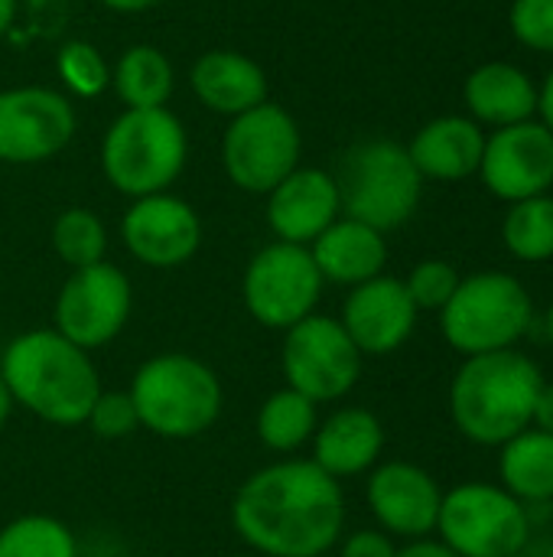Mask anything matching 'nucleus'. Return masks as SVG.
Segmentation results:
<instances>
[{"mask_svg":"<svg viewBox=\"0 0 553 557\" xmlns=\"http://www.w3.org/2000/svg\"><path fill=\"white\" fill-rule=\"evenodd\" d=\"M231 529L264 557H323L342 542V483L313 460H280L251 473L231 499Z\"/></svg>","mask_w":553,"mask_h":557,"instance_id":"f257e3e1","label":"nucleus"},{"mask_svg":"<svg viewBox=\"0 0 553 557\" xmlns=\"http://www.w3.org/2000/svg\"><path fill=\"white\" fill-rule=\"evenodd\" d=\"M0 379L13 405L52 428L85 424L95 398L101 395V375L91 352L78 349L55 330L13 336L0 356Z\"/></svg>","mask_w":553,"mask_h":557,"instance_id":"f03ea898","label":"nucleus"},{"mask_svg":"<svg viewBox=\"0 0 553 557\" xmlns=\"http://www.w3.org/2000/svg\"><path fill=\"white\" fill-rule=\"evenodd\" d=\"M544 375L518 349L469 356L450 382V418L479 447H502L531 428Z\"/></svg>","mask_w":553,"mask_h":557,"instance_id":"7ed1b4c3","label":"nucleus"},{"mask_svg":"<svg viewBox=\"0 0 553 557\" xmlns=\"http://www.w3.org/2000/svg\"><path fill=\"white\" fill-rule=\"evenodd\" d=\"M130 401L140 428L163 441H192L215 428L225 392L212 366L186 352H160L147 359L130 382Z\"/></svg>","mask_w":553,"mask_h":557,"instance_id":"20e7f679","label":"nucleus"},{"mask_svg":"<svg viewBox=\"0 0 553 557\" xmlns=\"http://www.w3.org/2000/svg\"><path fill=\"white\" fill-rule=\"evenodd\" d=\"M189 160V137L169 108H124L101 140V173L127 199L169 193Z\"/></svg>","mask_w":553,"mask_h":557,"instance_id":"39448f33","label":"nucleus"},{"mask_svg":"<svg viewBox=\"0 0 553 557\" xmlns=\"http://www.w3.org/2000/svg\"><path fill=\"white\" fill-rule=\"evenodd\" d=\"M332 176L342 215L378 232H394L411 222L424 196V176L417 173L407 144L385 137L349 147Z\"/></svg>","mask_w":553,"mask_h":557,"instance_id":"423d86ee","label":"nucleus"},{"mask_svg":"<svg viewBox=\"0 0 553 557\" xmlns=\"http://www.w3.org/2000/svg\"><path fill=\"white\" fill-rule=\"evenodd\" d=\"M535 323L528 287L505 271H479L460 281L440 310V333L463 359L515 349Z\"/></svg>","mask_w":553,"mask_h":557,"instance_id":"0eeeda50","label":"nucleus"},{"mask_svg":"<svg viewBox=\"0 0 553 557\" xmlns=\"http://www.w3.org/2000/svg\"><path fill=\"white\" fill-rule=\"evenodd\" d=\"M437 535L460 557H515L531 539V516L502 486L460 483L443 493Z\"/></svg>","mask_w":553,"mask_h":557,"instance_id":"6e6552de","label":"nucleus"},{"mask_svg":"<svg viewBox=\"0 0 553 557\" xmlns=\"http://www.w3.org/2000/svg\"><path fill=\"white\" fill-rule=\"evenodd\" d=\"M303 137L293 114L264 101L228 121L222 137L225 176L251 196H267L280 180L300 166Z\"/></svg>","mask_w":553,"mask_h":557,"instance_id":"1a4fd4ad","label":"nucleus"},{"mask_svg":"<svg viewBox=\"0 0 553 557\" xmlns=\"http://www.w3.org/2000/svg\"><path fill=\"white\" fill-rule=\"evenodd\" d=\"M323 287L326 281L310 248L287 245V242L264 245L248 261L241 277V297L248 313L264 330H280V333L316 313Z\"/></svg>","mask_w":553,"mask_h":557,"instance_id":"9d476101","label":"nucleus"},{"mask_svg":"<svg viewBox=\"0 0 553 557\" xmlns=\"http://www.w3.org/2000/svg\"><path fill=\"white\" fill-rule=\"evenodd\" d=\"M362 362L365 356L355 349L336 317L313 313L284 333L280 372L287 388L316 405L345 398L362 379Z\"/></svg>","mask_w":553,"mask_h":557,"instance_id":"9b49d317","label":"nucleus"},{"mask_svg":"<svg viewBox=\"0 0 553 557\" xmlns=\"http://www.w3.org/2000/svg\"><path fill=\"white\" fill-rule=\"evenodd\" d=\"M134 310V287L130 277L111 264H91L78 268L65 277L52 317L55 333H62L68 343H75L85 352H95L108 343H114Z\"/></svg>","mask_w":553,"mask_h":557,"instance_id":"f8f14e48","label":"nucleus"},{"mask_svg":"<svg viewBox=\"0 0 553 557\" xmlns=\"http://www.w3.org/2000/svg\"><path fill=\"white\" fill-rule=\"evenodd\" d=\"M75 137L72 101L42 85L0 91V160L13 166L52 160Z\"/></svg>","mask_w":553,"mask_h":557,"instance_id":"ddd939ff","label":"nucleus"},{"mask_svg":"<svg viewBox=\"0 0 553 557\" xmlns=\"http://www.w3.org/2000/svg\"><path fill=\"white\" fill-rule=\"evenodd\" d=\"M502 202H521L553 189V134L538 121H521L486 134L482 163L476 173Z\"/></svg>","mask_w":553,"mask_h":557,"instance_id":"4468645a","label":"nucleus"},{"mask_svg":"<svg viewBox=\"0 0 553 557\" xmlns=\"http://www.w3.org/2000/svg\"><path fill=\"white\" fill-rule=\"evenodd\" d=\"M121 242L134 261L169 271L196 258L202 245V219L173 193L130 199L121 219Z\"/></svg>","mask_w":553,"mask_h":557,"instance_id":"2eb2a0df","label":"nucleus"},{"mask_svg":"<svg viewBox=\"0 0 553 557\" xmlns=\"http://www.w3.org/2000/svg\"><path fill=\"white\" fill-rule=\"evenodd\" d=\"M365 499L381 532H388L391 539L417 542L437 532L443 490L424 467L391 460L372 470Z\"/></svg>","mask_w":553,"mask_h":557,"instance_id":"dca6fc26","label":"nucleus"},{"mask_svg":"<svg viewBox=\"0 0 553 557\" xmlns=\"http://www.w3.org/2000/svg\"><path fill=\"white\" fill-rule=\"evenodd\" d=\"M417 317L404 281L378 274L349 290L339 323L362 356H391L414 336Z\"/></svg>","mask_w":553,"mask_h":557,"instance_id":"f3484780","label":"nucleus"},{"mask_svg":"<svg viewBox=\"0 0 553 557\" xmlns=\"http://www.w3.org/2000/svg\"><path fill=\"white\" fill-rule=\"evenodd\" d=\"M339 215V186L329 170L297 166L267 193V225L287 245L310 248Z\"/></svg>","mask_w":553,"mask_h":557,"instance_id":"a211bd4d","label":"nucleus"},{"mask_svg":"<svg viewBox=\"0 0 553 557\" xmlns=\"http://www.w3.org/2000/svg\"><path fill=\"white\" fill-rule=\"evenodd\" d=\"M313 463L332 480L362 476L378 467L385 450V428L368 408H339L319 421L313 434Z\"/></svg>","mask_w":553,"mask_h":557,"instance_id":"6ab92c4d","label":"nucleus"},{"mask_svg":"<svg viewBox=\"0 0 553 557\" xmlns=\"http://www.w3.org/2000/svg\"><path fill=\"white\" fill-rule=\"evenodd\" d=\"M486 150V127H479L469 114H440L427 121L407 153L424 180L437 183H460L479 173Z\"/></svg>","mask_w":553,"mask_h":557,"instance_id":"aec40b11","label":"nucleus"},{"mask_svg":"<svg viewBox=\"0 0 553 557\" xmlns=\"http://www.w3.org/2000/svg\"><path fill=\"white\" fill-rule=\"evenodd\" d=\"M189 85L202 108L225 114V117H238V114L264 104L267 91H271L264 69L238 49L202 52L192 62Z\"/></svg>","mask_w":553,"mask_h":557,"instance_id":"412c9836","label":"nucleus"},{"mask_svg":"<svg viewBox=\"0 0 553 557\" xmlns=\"http://www.w3.org/2000/svg\"><path fill=\"white\" fill-rule=\"evenodd\" d=\"M463 101L469 117L479 127L499 131L538 117V85L535 78L512 62H482L466 75Z\"/></svg>","mask_w":553,"mask_h":557,"instance_id":"4be33fe9","label":"nucleus"},{"mask_svg":"<svg viewBox=\"0 0 553 557\" xmlns=\"http://www.w3.org/2000/svg\"><path fill=\"white\" fill-rule=\"evenodd\" d=\"M310 255L326 284H339V287L352 290L378 274H385L388 242H385V232H378L365 222H355L349 215H339L310 245Z\"/></svg>","mask_w":553,"mask_h":557,"instance_id":"5701e85b","label":"nucleus"},{"mask_svg":"<svg viewBox=\"0 0 553 557\" xmlns=\"http://www.w3.org/2000/svg\"><path fill=\"white\" fill-rule=\"evenodd\" d=\"M499 480L521 506L553 503V434L521 431L499 447Z\"/></svg>","mask_w":553,"mask_h":557,"instance_id":"b1692460","label":"nucleus"},{"mask_svg":"<svg viewBox=\"0 0 553 557\" xmlns=\"http://www.w3.org/2000/svg\"><path fill=\"white\" fill-rule=\"evenodd\" d=\"M176 75L173 62L150 42H137L111 65V88L124 108H166Z\"/></svg>","mask_w":553,"mask_h":557,"instance_id":"393cba45","label":"nucleus"},{"mask_svg":"<svg viewBox=\"0 0 553 557\" xmlns=\"http://www.w3.org/2000/svg\"><path fill=\"white\" fill-rule=\"evenodd\" d=\"M319 405L310 401L306 395L293 392V388H277L261 408H257V441L274 450V454H297L300 447H306L319 428Z\"/></svg>","mask_w":553,"mask_h":557,"instance_id":"a878e982","label":"nucleus"},{"mask_svg":"<svg viewBox=\"0 0 553 557\" xmlns=\"http://www.w3.org/2000/svg\"><path fill=\"white\" fill-rule=\"evenodd\" d=\"M502 242L512 258L525 264H544L553 258V196H531L512 202L502 219Z\"/></svg>","mask_w":553,"mask_h":557,"instance_id":"bb28decb","label":"nucleus"},{"mask_svg":"<svg viewBox=\"0 0 553 557\" xmlns=\"http://www.w3.org/2000/svg\"><path fill=\"white\" fill-rule=\"evenodd\" d=\"M0 557H78V539L52 516H20L0 529Z\"/></svg>","mask_w":553,"mask_h":557,"instance_id":"cd10ccee","label":"nucleus"},{"mask_svg":"<svg viewBox=\"0 0 553 557\" xmlns=\"http://www.w3.org/2000/svg\"><path fill=\"white\" fill-rule=\"evenodd\" d=\"M52 248L72 271L101 264L108 261V228L91 209L72 206L52 222Z\"/></svg>","mask_w":553,"mask_h":557,"instance_id":"c85d7f7f","label":"nucleus"},{"mask_svg":"<svg viewBox=\"0 0 553 557\" xmlns=\"http://www.w3.org/2000/svg\"><path fill=\"white\" fill-rule=\"evenodd\" d=\"M55 72L75 98H98L111 85V65L95 42L72 39L55 55Z\"/></svg>","mask_w":553,"mask_h":557,"instance_id":"c756f323","label":"nucleus"},{"mask_svg":"<svg viewBox=\"0 0 553 557\" xmlns=\"http://www.w3.org/2000/svg\"><path fill=\"white\" fill-rule=\"evenodd\" d=\"M460 281H463V277H460V271H456L450 261H443V258H427V261H420V264L411 268L404 287H407V294H411V300H414V307H417L420 313H424V310L440 313V310L450 304V297L456 294Z\"/></svg>","mask_w":553,"mask_h":557,"instance_id":"7c9ffc66","label":"nucleus"},{"mask_svg":"<svg viewBox=\"0 0 553 557\" xmlns=\"http://www.w3.org/2000/svg\"><path fill=\"white\" fill-rule=\"evenodd\" d=\"M85 424L101 441H121V437H130L134 431H140V418L130 401V392H104L101 388Z\"/></svg>","mask_w":553,"mask_h":557,"instance_id":"2f4dec72","label":"nucleus"},{"mask_svg":"<svg viewBox=\"0 0 553 557\" xmlns=\"http://www.w3.org/2000/svg\"><path fill=\"white\" fill-rule=\"evenodd\" d=\"M508 26L525 49L553 55V0H512Z\"/></svg>","mask_w":553,"mask_h":557,"instance_id":"473e14b6","label":"nucleus"},{"mask_svg":"<svg viewBox=\"0 0 553 557\" xmlns=\"http://www.w3.org/2000/svg\"><path fill=\"white\" fill-rule=\"evenodd\" d=\"M394 539L381 529H359L339 545V557H394Z\"/></svg>","mask_w":553,"mask_h":557,"instance_id":"72a5a7b5","label":"nucleus"},{"mask_svg":"<svg viewBox=\"0 0 553 557\" xmlns=\"http://www.w3.org/2000/svg\"><path fill=\"white\" fill-rule=\"evenodd\" d=\"M531 428H538V431H544V434H553V382H544L541 392H538Z\"/></svg>","mask_w":553,"mask_h":557,"instance_id":"f704fd0d","label":"nucleus"},{"mask_svg":"<svg viewBox=\"0 0 553 557\" xmlns=\"http://www.w3.org/2000/svg\"><path fill=\"white\" fill-rule=\"evenodd\" d=\"M394 557H460L456 552H450L440 539H417V542H407L404 548H398Z\"/></svg>","mask_w":553,"mask_h":557,"instance_id":"c9c22d12","label":"nucleus"},{"mask_svg":"<svg viewBox=\"0 0 553 557\" xmlns=\"http://www.w3.org/2000/svg\"><path fill=\"white\" fill-rule=\"evenodd\" d=\"M538 121L553 134V69L538 85Z\"/></svg>","mask_w":553,"mask_h":557,"instance_id":"e433bc0d","label":"nucleus"},{"mask_svg":"<svg viewBox=\"0 0 553 557\" xmlns=\"http://www.w3.org/2000/svg\"><path fill=\"white\" fill-rule=\"evenodd\" d=\"M101 3L108 10H114V13H143V10H153L163 0H101Z\"/></svg>","mask_w":553,"mask_h":557,"instance_id":"4c0bfd02","label":"nucleus"},{"mask_svg":"<svg viewBox=\"0 0 553 557\" xmlns=\"http://www.w3.org/2000/svg\"><path fill=\"white\" fill-rule=\"evenodd\" d=\"M16 7H20V0H0V36L10 33V26L16 20Z\"/></svg>","mask_w":553,"mask_h":557,"instance_id":"58836bf2","label":"nucleus"},{"mask_svg":"<svg viewBox=\"0 0 553 557\" xmlns=\"http://www.w3.org/2000/svg\"><path fill=\"white\" fill-rule=\"evenodd\" d=\"M10 411H13V398H10V392H7V385H3V379H0V431H3V424L10 421Z\"/></svg>","mask_w":553,"mask_h":557,"instance_id":"ea45409f","label":"nucleus"},{"mask_svg":"<svg viewBox=\"0 0 553 557\" xmlns=\"http://www.w3.org/2000/svg\"><path fill=\"white\" fill-rule=\"evenodd\" d=\"M544 333H548V343L553 346V300L548 304V313H544Z\"/></svg>","mask_w":553,"mask_h":557,"instance_id":"a19ab883","label":"nucleus"},{"mask_svg":"<svg viewBox=\"0 0 553 557\" xmlns=\"http://www.w3.org/2000/svg\"><path fill=\"white\" fill-rule=\"evenodd\" d=\"M548 557H553V545H551V552H548Z\"/></svg>","mask_w":553,"mask_h":557,"instance_id":"79ce46f5","label":"nucleus"},{"mask_svg":"<svg viewBox=\"0 0 553 557\" xmlns=\"http://www.w3.org/2000/svg\"><path fill=\"white\" fill-rule=\"evenodd\" d=\"M515 557H528V555H515Z\"/></svg>","mask_w":553,"mask_h":557,"instance_id":"37998d69","label":"nucleus"}]
</instances>
